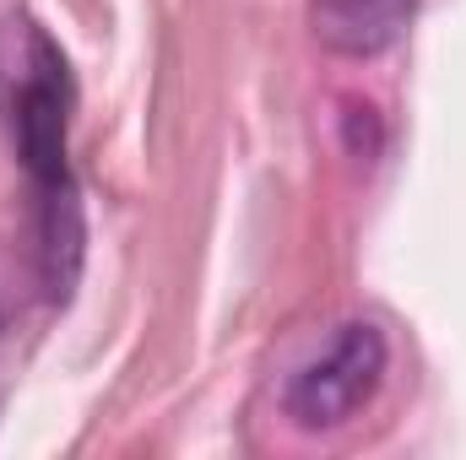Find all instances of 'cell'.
<instances>
[{
    "label": "cell",
    "instance_id": "7a4b0ae2",
    "mask_svg": "<svg viewBox=\"0 0 466 460\" xmlns=\"http://www.w3.org/2000/svg\"><path fill=\"white\" fill-rule=\"evenodd\" d=\"M418 16V0H309V27L331 55H385Z\"/></svg>",
    "mask_w": 466,
    "mask_h": 460
},
{
    "label": "cell",
    "instance_id": "6da1fadb",
    "mask_svg": "<svg viewBox=\"0 0 466 460\" xmlns=\"http://www.w3.org/2000/svg\"><path fill=\"white\" fill-rule=\"evenodd\" d=\"M385 357L390 346L380 336V325L352 320L337 331V342L326 346L315 363H304L288 385V417L309 434L342 428L358 406H369V395L385 379Z\"/></svg>",
    "mask_w": 466,
    "mask_h": 460
}]
</instances>
